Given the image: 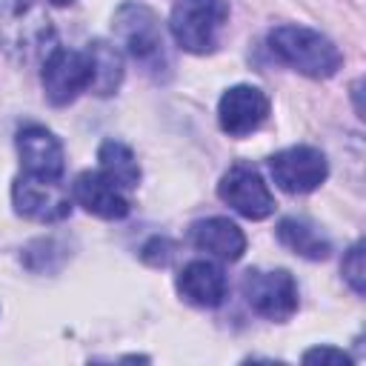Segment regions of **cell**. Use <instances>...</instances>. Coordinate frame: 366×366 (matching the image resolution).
<instances>
[{
	"mask_svg": "<svg viewBox=\"0 0 366 366\" xmlns=\"http://www.w3.org/2000/svg\"><path fill=\"white\" fill-rule=\"evenodd\" d=\"M177 292L186 303L200 309H214L229 295V280L223 269L212 260H192L177 274Z\"/></svg>",
	"mask_w": 366,
	"mask_h": 366,
	"instance_id": "4fadbf2b",
	"label": "cell"
},
{
	"mask_svg": "<svg viewBox=\"0 0 366 366\" xmlns=\"http://www.w3.org/2000/svg\"><path fill=\"white\" fill-rule=\"evenodd\" d=\"M277 240H280L289 252H295V254H300V257H306V260H326L329 252H332L329 240H326L312 223L297 220V217H283V220L277 223Z\"/></svg>",
	"mask_w": 366,
	"mask_h": 366,
	"instance_id": "2e32d148",
	"label": "cell"
},
{
	"mask_svg": "<svg viewBox=\"0 0 366 366\" xmlns=\"http://www.w3.org/2000/svg\"><path fill=\"white\" fill-rule=\"evenodd\" d=\"M89 57H92V69H94L92 92L100 94V97L114 94L120 89V80H123V57H120V51L106 40H94V43H89Z\"/></svg>",
	"mask_w": 366,
	"mask_h": 366,
	"instance_id": "e0dca14e",
	"label": "cell"
},
{
	"mask_svg": "<svg viewBox=\"0 0 366 366\" xmlns=\"http://www.w3.org/2000/svg\"><path fill=\"white\" fill-rule=\"evenodd\" d=\"M269 49L277 60L315 80H326L337 74V69L343 66L340 49L326 34L309 26H295V23L274 26L269 31Z\"/></svg>",
	"mask_w": 366,
	"mask_h": 366,
	"instance_id": "7a4b0ae2",
	"label": "cell"
},
{
	"mask_svg": "<svg viewBox=\"0 0 366 366\" xmlns=\"http://www.w3.org/2000/svg\"><path fill=\"white\" fill-rule=\"evenodd\" d=\"M240 292L260 317L283 323L297 312V283L286 269H249L240 280Z\"/></svg>",
	"mask_w": 366,
	"mask_h": 366,
	"instance_id": "8992f818",
	"label": "cell"
},
{
	"mask_svg": "<svg viewBox=\"0 0 366 366\" xmlns=\"http://www.w3.org/2000/svg\"><path fill=\"white\" fill-rule=\"evenodd\" d=\"M54 49V26L34 0H0V54L31 63Z\"/></svg>",
	"mask_w": 366,
	"mask_h": 366,
	"instance_id": "6da1fadb",
	"label": "cell"
},
{
	"mask_svg": "<svg viewBox=\"0 0 366 366\" xmlns=\"http://www.w3.org/2000/svg\"><path fill=\"white\" fill-rule=\"evenodd\" d=\"M189 240L200 252H209L220 260H240V254L246 252V234L229 217H206L192 223Z\"/></svg>",
	"mask_w": 366,
	"mask_h": 366,
	"instance_id": "5bb4252c",
	"label": "cell"
},
{
	"mask_svg": "<svg viewBox=\"0 0 366 366\" xmlns=\"http://www.w3.org/2000/svg\"><path fill=\"white\" fill-rule=\"evenodd\" d=\"M74 200L94 217L120 220L129 214V197L120 186H114L103 172H80L71 183Z\"/></svg>",
	"mask_w": 366,
	"mask_h": 366,
	"instance_id": "7c38bea8",
	"label": "cell"
},
{
	"mask_svg": "<svg viewBox=\"0 0 366 366\" xmlns=\"http://www.w3.org/2000/svg\"><path fill=\"white\" fill-rule=\"evenodd\" d=\"M17 154L20 166L31 177H46V180H60L66 169V152L63 143L49 132L46 126L29 123L17 132Z\"/></svg>",
	"mask_w": 366,
	"mask_h": 366,
	"instance_id": "8fae6325",
	"label": "cell"
},
{
	"mask_svg": "<svg viewBox=\"0 0 366 366\" xmlns=\"http://www.w3.org/2000/svg\"><path fill=\"white\" fill-rule=\"evenodd\" d=\"M11 203L20 217L37 220V223H57L71 214V197L63 189L60 180L17 174L11 183Z\"/></svg>",
	"mask_w": 366,
	"mask_h": 366,
	"instance_id": "52a82bcc",
	"label": "cell"
},
{
	"mask_svg": "<svg viewBox=\"0 0 366 366\" xmlns=\"http://www.w3.org/2000/svg\"><path fill=\"white\" fill-rule=\"evenodd\" d=\"M92 80H94V69H92L89 49L77 51V49L54 46L43 57L40 83H43L49 103L54 106H69L83 92H92Z\"/></svg>",
	"mask_w": 366,
	"mask_h": 366,
	"instance_id": "5b68a950",
	"label": "cell"
},
{
	"mask_svg": "<svg viewBox=\"0 0 366 366\" xmlns=\"http://www.w3.org/2000/svg\"><path fill=\"white\" fill-rule=\"evenodd\" d=\"M51 6H69V3H74V0H49Z\"/></svg>",
	"mask_w": 366,
	"mask_h": 366,
	"instance_id": "ffe728a7",
	"label": "cell"
},
{
	"mask_svg": "<svg viewBox=\"0 0 366 366\" xmlns=\"http://www.w3.org/2000/svg\"><path fill=\"white\" fill-rule=\"evenodd\" d=\"M229 20L226 0H177L169 14L174 43L189 54H212Z\"/></svg>",
	"mask_w": 366,
	"mask_h": 366,
	"instance_id": "3957f363",
	"label": "cell"
},
{
	"mask_svg": "<svg viewBox=\"0 0 366 366\" xmlns=\"http://www.w3.org/2000/svg\"><path fill=\"white\" fill-rule=\"evenodd\" d=\"M97 160H100V169L114 186H120L123 192L134 189L140 183V163L134 157V152L120 143V140H103L100 149H97Z\"/></svg>",
	"mask_w": 366,
	"mask_h": 366,
	"instance_id": "9a60e30c",
	"label": "cell"
},
{
	"mask_svg": "<svg viewBox=\"0 0 366 366\" xmlns=\"http://www.w3.org/2000/svg\"><path fill=\"white\" fill-rule=\"evenodd\" d=\"M217 197L249 220H263L274 212V197L252 163H234L217 183Z\"/></svg>",
	"mask_w": 366,
	"mask_h": 366,
	"instance_id": "9c48e42d",
	"label": "cell"
},
{
	"mask_svg": "<svg viewBox=\"0 0 366 366\" xmlns=\"http://www.w3.org/2000/svg\"><path fill=\"white\" fill-rule=\"evenodd\" d=\"M340 272H343V280L352 286V292L355 295H363L366 292V269H363V243H355L349 252H346V257H343V266H340Z\"/></svg>",
	"mask_w": 366,
	"mask_h": 366,
	"instance_id": "ac0fdd59",
	"label": "cell"
},
{
	"mask_svg": "<svg viewBox=\"0 0 366 366\" xmlns=\"http://www.w3.org/2000/svg\"><path fill=\"white\" fill-rule=\"evenodd\" d=\"M303 363H335V366H352V357L343 349L335 346H315L309 352H303Z\"/></svg>",
	"mask_w": 366,
	"mask_h": 366,
	"instance_id": "d6986e66",
	"label": "cell"
},
{
	"mask_svg": "<svg viewBox=\"0 0 366 366\" xmlns=\"http://www.w3.org/2000/svg\"><path fill=\"white\" fill-rule=\"evenodd\" d=\"M269 109H272V103L263 89L237 83L223 92V97L217 103V123L229 137H246L266 123Z\"/></svg>",
	"mask_w": 366,
	"mask_h": 366,
	"instance_id": "30bf717a",
	"label": "cell"
},
{
	"mask_svg": "<svg viewBox=\"0 0 366 366\" xmlns=\"http://www.w3.org/2000/svg\"><path fill=\"white\" fill-rule=\"evenodd\" d=\"M269 172L283 192L309 194L329 177V163L315 146H289L269 157Z\"/></svg>",
	"mask_w": 366,
	"mask_h": 366,
	"instance_id": "ba28073f",
	"label": "cell"
},
{
	"mask_svg": "<svg viewBox=\"0 0 366 366\" xmlns=\"http://www.w3.org/2000/svg\"><path fill=\"white\" fill-rule=\"evenodd\" d=\"M114 34L149 74H160L163 69H169L166 34H163L160 17L149 6L143 3L120 6L114 14Z\"/></svg>",
	"mask_w": 366,
	"mask_h": 366,
	"instance_id": "277c9868",
	"label": "cell"
}]
</instances>
